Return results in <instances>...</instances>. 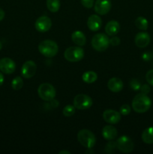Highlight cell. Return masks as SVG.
<instances>
[{"instance_id": "7", "label": "cell", "mask_w": 153, "mask_h": 154, "mask_svg": "<svg viewBox=\"0 0 153 154\" xmlns=\"http://www.w3.org/2000/svg\"><path fill=\"white\" fill-rule=\"evenodd\" d=\"M92 99L86 94H78L74 99V106L79 110H86L91 108L92 105Z\"/></svg>"}, {"instance_id": "13", "label": "cell", "mask_w": 153, "mask_h": 154, "mask_svg": "<svg viewBox=\"0 0 153 154\" xmlns=\"http://www.w3.org/2000/svg\"><path fill=\"white\" fill-rule=\"evenodd\" d=\"M103 118L110 124H116L121 120V114L114 110H106L103 113Z\"/></svg>"}, {"instance_id": "2", "label": "cell", "mask_w": 153, "mask_h": 154, "mask_svg": "<svg viewBox=\"0 0 153 154\" xmlns=\"http://www.w3.org/2000/svg\"><path fill=\"white\" fill-rule=\"evenodd\" d=\"M38 51L44 57L51 58L55 57L58 51V45L52 40H44L38 45Z\"/></svg>"}, {"instance_id": "22", "label": "cell", "mask_w": 153, "mask_h": 154, "mask_svg": "<svg viewBox=\"0 0 153 154\" xmlns=\"http://www.w3.org/2000/svg\"><path fill=\"white\" fill-rule=\"evenodd\" d=\"M46 7L48 10L51 12H57L59 10L60 1L59 0H46Z\"/></svg>"}, {"instance_id": "37", "label": "cell", "mask_w": 153, "mask_h": 154, "mask_svg": "<svg viewBox=\"0 0 153 154\" xmlns=\"http://www.w3.org/2000/svg\"><path fill=\"white\" fill-rule=\"evenodd\" d=\"M2 48V43H1V42H0V51H1Z\"/></svg>"}, {"instance_id": "12", "label": "cell", "mask_w": 153, "mask_h": 154, "mask_svg": "<svg viewBox=\"0 0 153 154\" xmlns=\"http://www.w3.org/2000/svg\"><path fill=\"white\" fill-rule=\"evenodd\" d=\"M111 4L110 0H96L94 3V11L98 14L105 15L110 11Z\"/></svg>"}, {"instance_id": "9", "label": "cell", "mask_w": 153, "mask_h": 154, "mask_svg": "<svg viewBox=\"0 0 153 154\" xmlns=\"http://www.w3.org/2000/svg\"><path fill=\"white\" fill-rule=\"evenodd\" d=\"M52 26V21L50 18L46 16H41L37 19L34 23L36 30L40 32H45L50 30Z\"/></svg>"}, {"instance_id": "27", "label": "cell", "mask_w": 153, "mask_h": 154, "mask_svg": "<svg viewBox=\"0 0 153 154\" xmlns=\"http://www.w3.org/2000/svg\"><path fill=\"white\" fill-rule=\"evenodd\" d=\"M120 114H122V115H128L130 113V107L128 105H122L121 108L119 109Z\"/></svg>"}, {"instance_id": "6", "label": "cell", "mask_w": 153, "mask_h": 154, "mask_svg": "<svg viewBox=\"0 0 153 154\" xmlns=\"http://www.w3.org/2000/svg\"><path fill=\"white\" fill-rule=\"evenodd\" d=\"M64 57L68 62L76 63L82 60L84 57V51L80 47H70L65 50Z\"/></svg>"}, {"instance_id": "21", "label": "cell", "mask_w": 153, "mask_h": 154, "mask_svg": "<svg viewBox=\"0 0 153 154\" xmlns=\"http://www.w3.org/2000/svg\"><path fill=\"white\" fill-rule=\"evenodd\" d=\"M82 79L86 84H92V83H94L97 81L98 75L94 72L88 71V72H86L82 75Z\"/></svg>"}, {"instance_id": "33", "label": "cell", "mask_w": 153, "mask_h": 154, "mask_svg": "<svg viewBox=\"0 0 153 154\" xmlns=\"http://www.w3.org/2000/svg\"><path fill=\"white\" fill-rule=\"evenodd\" d=\"M140 90H141V93H143V94H146V95L148 94V93L150 92L149 86L147 85V84H143L142 86H141Z\"/></svg>"}, {"instance_id": "11", "label": "cell", "mask_w": 153, "mask_h": 154, "mask_svg": "<svg viewBox=\"0 0 153 154\" xmlns=\"http://www.w3.org/2000/svg\"><path fill=\"white\" fill-rule=\"evenodd\" d=\"M16 69L14 61L8 57H4L0 60V70L4 74H12Z\"/></svg>"}, {"instance_id": "38", "label": "cell", "mask_w": 153, "mask_h": 154, "mask_svg": "<svg viewBox=\"0 0 153 154\" xmlns=\"http://www.w3.org/2000/svg\"><path fill=\"white\" fill-rule=\"evenodd\" d=\"M152 53H153V51H152Z\"/></svg>"}, {"instance_id": "31", "label": "cell", "mask_w": 153, "mask_h": 154, "mask_svg": "<svg viewBox=\"0 0 153 154\" xmlns=\"http://www.w3.org/2000/svg\"><path fill=\"white\" fill-rule=\"evenodd\" d=\"M153 58V54H152L150 51H146L144 54H142V59L145 61H149Z\"/></svg>"}, {"instance_id": "19", "label": "cell", "mask_w": 153, "mask_h": 154, "mask_svg": "<svg viewBox=\"0 0 153 154\" xmlns=\"http://www.w3.org/2000/svg\"><path fill=\"white\" fill-rule=\"evenodd\" d=\"M71 39L75 45L78 46H84L86 42V38L81 31H75L72 33Z\"/></svg>"}, {"instance_id": "18", "label": "cell", "mask_w": 153, "mask_h": 154, "mask_svg": "<svg viewBox=\"0 0 153 154\" xmlns=\"http://www.w3.org/2000/svg\"><path fill=\"white\" fill-rule=\"evenodd\" d=\"M119 28V23L116 20H110L105 26V32L108 35H114L118 32Z\"/></svg>"}, {"instance_id": "25", "label": "cell", "mask_w": 153, "mask_h": 154, "mask_svg": "<svg viewBox=\"0 0 153 154\" xmlns=\"http://www.w3.org/2000/svg\"><path fill=\"white\" fill-rule=\"evenodd\" d=\"M75 113V107L74 105H68L63 108L62 114L64 117H71L72 115H74V114Z\"/></svg>"}, {"instance_id": "28", "label": "cell", "mask_w": 153, "mask_h": 154, "mask_svg": "<svg viewBox=\"0 0 153 154\" xmlns=\"http://www.w3.org/2000/svg\"><path fill=\"white\" fill-rule=\"evenodd\" d=\"M130 86L134 90H140V81L136 79H132L130 82Z\"/></svg>"}, {"instance_id": "10", "label": "cell", "mask_w": 153, "mask_h": 154, "mask_svg": "<svg viewBox=\"0 0 153 154\" xmlns=\"http://www.w3.org/2000/svg\"><path fill=\"white\" fill-rule=\"evenodd\" d=\"M37 70V66L35 63L32 60H28L24 63L21 69V74L22 76L25 78H31L35 74Z\"/></svg>"}, {"instance_id": "17", "label": "cell", "mask_w": 153, "mask_h": 154, "mask_svg": "<svg viewBox=\"0 0 153 154\" xmlns=\"http://www.w3.org/2000/svg\"><path fill=\"white\" fill-rule=\"evenodd\" d=\"M102 135L107 141H112L117 136V130L112 125L105 126L102 129Z\"/></svg>"}, {"instance_id": "3", "label": "cell", "mask_w": 153, "mask_h": 154, "mask_svg": "<svg viewBox=\"0 0 153 154\" xmlns=\"http://www.w3.org/2000/svg\"><path fill=\"white\" fill-rule=\"evenodd\" d=\"M77 140L86 148H92L95 144L96 138L94 134L88 129H81L77 133Z\"/></svg>"}, {"instance_id": "16", "label": "cell", "mask_w": 153, "mask_h": 154, "mask_svg": "<svg viewBox=\"0 0 153 154\" xmlns=\"http://www.w3.org/2000/svg\"><path fill=\"white\" fill-rule=\"evenodd\" d=\"M107 87L113 93H118L123 89V82L118 78H112L108 81Z\"/></svg>"}, {"instance_id": "23", "label": "cell", "mask_w": 153, "mask_h": 154, "mask_svg": "<svg viewBox=\"0 0 153 154\" xmlns=\"http://www.w3.org/2000/svg\"><path fill=\"white\" fill-rule=\"evenodd\" d=\"M135 25L139 29L146 30L148 29V20L142 17H139L135 20Z\"/></svg>"}, {"instance_id": "29", "label": "cell", "mask_w": 153, "mask_h": 154, "mask_svg": "<svg viewBox=\"0 0 153 154\" xmlns=\"http://www.w3.org/2000/svg\"><path fill=\"white\" fill-rule=\"evenodd\" d=\"M146 79L150 85L153 86V69L147 72L146 75Z\"/></svg>"}, {"instance_id": "30", "label": "cell", "mask_w": 153, "mask_h": 154, "mask_svg": "<svg viewBox=\"0 0 153 154\" xmlns=\"http://www.w3.org/2000/svg\"><path fill=\"white\" fill-rule=\"evenodd\" d=\"M81 4L86 8H91L94 5V0H81Z\"/></svg>"}, {"instance_id": "32", "label": "cell", "mask_w": 153, "mask_h": 154, "mask_svg": "<svg viewBox=\"0 0 153 154\" xmlns=\"http://www.w3.org/2000/svg\"><path fill=\"white\" fill-rule=\"evenodd\" d=\"M110 44L112 46H117L120 44V39L118 37H112V38L110 39Z\"/></svg>"}, {"instance_id": "26", "label": "cell", "mask_w": 153, "mask_h": 154, "mask_svg": "<svg viewBox=\"0 0 153 154\" xmlns=\"http://www.w3.org/2000/svg\"><path fill=\"white\" fill-rule=\"evenodd\" d=\"M116 148V143L115 141H110L106 144L105 147V152L107 153H113Z\"/></svg>"}, {"instance_id": "1", "label": "cell", "mask_w": 153, "mask_h": 154, "mask_svg": "<svg viewBox=\"0 0 153 154\" xmlns=\"http://www.w3.org/2000/svg\"><path fill=\"white\" fill-rule=\"evenodd\" d=\"M152 102L150 98L147 95L140 93L135 96L132 101V108L134 111L139 114L146 113L150 108Z\"/></svg>"}, {"instance_id": "24", "label": "cell", "mask_w": 153, "mask_h": 154, "mask_svg": "<svg viewBox=\"0 0 153 154\" xmlns=\"http://www.w3.org/2000/svg\"><path fill=\"white\" fill-rule=\"evenodd\" d=\"M23 86V81H22V79L21 77H16L13 79L11 82V87L14 90H20L21 88Z\"/></svg>"}, {"instance_id": "34", "label": "cell", "mask_w": 153, "mask_h": 154, "mask_svg": "<svg viewBox=\"0 0 153 154\" xmlns=\"http://www.w3.org/2000/svg\"><path fill=\"white\" fill-rule=\"evenodd\" d=\"M4 17V11L2 8H0V21L2 20Z\"/></svg>"}, {"instance_id": "8", "label": "cell", "mask_w": 153, "mask_h": 154, "mask_svg": "<svg viewBox=\"0 0 153 154\" xmlns=\"http://www.w3.org/2000/svg\"><path fill=\"white\" fill-rule=\"evenodd\" d=\"M116 143V148L122 153H129L133 151L134 147L133 141L126 135L119 137Z\"/></svg>"}, {"instance_id": "15", "label": "cell", "mask_w": 153, "mask_h": 154, "mask_svg": "<svg viewBox=\"0 0 153 154\" xmlns=\"http://www.w3.org/2000/svg\"><path fill=\"white\" fill-rule=\"evenodd\" d=\"M87 26L88 29L92 31H98L100 29L101 26V19L99 16L96 14H92L88 18L87 21Z\"/></svg>"}, {"instance_id": "5", "label": "cell", "mask_w": 153, "mask_h": 154, "mask_svg": "<svg viewBox=\"0 0 153 154\" xmlns=\"http://www.w3.org/2000/svg\"><path fill=\"white\" fill-rule=\"evenodd\" d=\"M38 96L42 100L50 102L56 96V90L53 86L48 83H44L39 86L38 89Z\"/></svg>"}, {"instance_id": "14", "label": "cell", "mask_w": 153, "mask_h": 154, "mask_svg": "<svg viewBox=\"0 0 153 154\" xmlns=\"http://www.w3.org/2000/svg\"><path fill=\"white\" fill-rule=\"evenodd\" d=\"M135 45L140 48L148 46L150 42V36L147 32H139L135 36Z\"/></svg>"}, {"instance_id": "36", "label": "cell", "mask_w": 153, "mask_h": 154, "mask_svg": "<svg viewBox=\"0 0 153 154\" xmlns=\"http://www.w3.org/2000/svg\"><path fill=\"white\" fill-rule=\"evenodd\" d=\"M63 153H66V154H70V153L69 151H67V150H62V151L59 152V154H63Z\"/></svg>"}, {"instance_id": "35", "label": "cell", "mask_w": 153, "mask_h": 154, "mask_svg": "<svg viewBox=\"0 0 153 154\" xmlns=\"http://www.w3.org/2000/svg\"><path fill=\"white\" fill-rule=\"evenodd\" d=\"M3 82H4V76L2 74V72H0V86L2 85Z\"/></svg>"}, {"instance_id": "4", "label": "cell", "mask_w": 153, "mask_h": 154, "mask_svg": "<svg viewBox=\"0 0 153 154\" xmlns=\"http://www.w3.org/2000/svg\"><path fill=\"white\" fill-rule=\"evenodd\" d=\"M92 46L95 51L102 52L106 51L110 45V39L104 33H98L93 36L92 39Z\"/></svg>"}, {"instance_id": "20", "label": "cell", "mask_w": 153, "mask_h": 154, "mask_svg": "<svg viewBox=\"0 0 153 154\" xmlns=\"http://www.w3.org/2000/svg\"><path fill=\"white\" fill-rule=\"evenodd\" d=\"M142 140L146 144H153V127L147 128L142 132Z\"/></svg>"}]
</instances>
